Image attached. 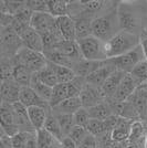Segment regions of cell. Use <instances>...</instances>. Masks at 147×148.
Masks as SVG:
<instances>
[{
  "label": "cell",
  "mask_w": 147,
  "mask_h": 148,
  "mask_svg": "<svg viewBox=\"0 0 147 148\" xmlns=\"http://www.w3.org/2000/svg\"><path fill=\"white\" fill-rule=\"evenodd\" d=\"M138 45H139L138 36L129 31H121L105 42V56L107 60H112L134 50Z\"/></svg>",
  "instance_id": "1"
},
{
  "label": "cell",
  "mask_w": 147,
  "mask_h": 148,
  "mask_svg": "<svg viewBox=\"0 0 147 148\" xmlns=\"http://www.w3.org/2000/svg\"><path fill=\"white\" fill-rule=\"evenodd\" d=\"M81 54L85 61H106L107 58L105 56V42L98 38L90 36L84 39L78 40Z\"/></svg>",
  "instance_id": "2"
},
{
  "label": "cell",
  "mask_w": 147,
  "mask_h": 148,
  "mask_svg": "<svg viewBox=\"0 0 147 148\" xmlns=\"http://www.w3.org/2000/svg\"><path fill=\"white\" fill-rule=\"evenodd\" d=\"M14 60H16L14 64L25 65V68H28L33 73L40 72L48 64V60L43 53L32 51V50L25 48V47L16 54Z\"/></svg>",
  "instance_id": "3"
},
{
  "label": "cell",
  "mask_w": 147,
  "mask_h": 148,
  "mask_svg": "<svg viewBox=\"0 0 147 148\" xmlns=\"http://www.w3.org/2000/svg\"><path fill=\"white\" fill-rule=\"evenodd\" d=\"M145 60H146V58L144 54V51L139 44L137 48H135L134 50L129 51L127 53L118 56V58H115V59H112L111 62L114 64V66L118 71H123L125 73H131L132 70L138 63L145 61Z\"/></svg>",
  "instance_id": "4"
},
{
  "label": "cell",
  "mask_w": 147,
  "mask_h": 148,
  "mask_svg": "<svg viewBox=\"0 0 147 148\" xmlns=\"http://www.w3.org/2000/svg\"><path fill=\"white\" fill-rule=\"evenodd\" d=\"M115 30V21L113 16H103L93 19L92 36L102 41H109L117 32Z\"/></svg>",
  "instance_id": "5"
},
{
  "label": "cell",
  "mask_w": 147,
  "mask_h": 148,
  "mask_svg": "<svg viewBox=\"0 0 147 148\" xmlns=\"http://www.w3.org/2000/svg\"><path fill=\"white\" fill-rule=\"evenodd\" d=\"M30 27L43 36L58 27V18H54L49 12H33Z\"/></svg>",
  "instance_id": "6"
},
{
  "label": "cell",
  "mask_w": 147,
  "mask_h": 148,
  "mask_svg": "<svg viewBox=\"0 0 147 148\" xmlns=\"http://www.w3.org/2000/svg\"><path fill=\"white\" fill-rule=\"evenodd\" d=\"M0 122H1V132H3L6 135L13 137L17 135L20 130L16 124L14 114L12 111L11 104L2 103L0 108Z\"/></svg>",
  "instance_id": "7"
},
{
  "label": "cell",
  "mask_w": 147,
  "mask_h": 148,
  "mask_svg": "<svg viewBox=\"0 0 147 148\" xmlns=\"http://www.w3.org/2000/svg\"><path fill=\"white\" fill-rule=\"evenodd\" d=\"M79 97L82 102V106L87 110L106 101V97H105L102 88L98 86H93L90 84H86Z\"/></svg>",
  "instance_id": "8"
},
{
  "label": "cell",
  "mask_w": 147,
  "mask_h": 148,
  "mask_svg": "<svg viewBox=\"0 0 147 148\" xmlns=\"http://www.w3.org/2000/svg\"><path fill=\"white\" fill-rule=\"evenodd\" d=\"M1 45H2V49L7 51L8 53H14V54H17L19 51L25 47L21 38L12 30L11 27L2 29Z\"/></svg>",
  "instance_id": "9"
},
{
  "label": "cell",
  "mask_w": 147,
  "mask_h": 148,
  "mask_svg": "<svg viewBox=\"0 0 147 148\" xmlns=\"http://www.w3.org/2000/svg\"><path fill=\"white\" fill-rule=\"evenodd\" d=\"M115 71H116V68L111 62V60H106L101 68H98V70H95L94 72H92L90 75L86 76V84H90V85H93V86L102 87L104 82L107 80V77Z\"/></svg>",
  "instance_id": "10"
},
{
  "label": "cell",
  "mask_w": 147,
  "mask_h": 148,
  "mask_svg": "<svg viewBox=\"0 0 147 148\" xmlns=\"http://www.w3.org/2000/svg\"><path fill=\"white\" fill-rule=\"evenodd\" d=\"M139 86L136 81L133 79V76L129 73L125 75V77L123 79L122 83L120 84V86L117 88L115 95L111 99L107 101H113V102H125L136 92L137 87Z\"/></svg>",
  "instance_id": "11"
},
{
  "label": "cell",
  "mask_w": 147,
  "mask_h": 148,
  "mask_svg": "<svg viewBox=\"0 0 147 148\" xmlns=\"http://www.w3.org/2000/svg\"><path fill=\"white\" fill-rule=\"evenodd\" d=\"M19 102L21 104H23L27 107H34V106H38V107H43V108H47V110H50L49 103L47 101L42 99L37 93L34 92L33 88H31L30 86H25L21 88V92H20V99H19Z\"/></svg>",
  "instance_id": "12"
},
{
  "label": "cell",
  "mask_w": 147,
  "mask_h": 148,
  "mask_svg": "<svg viewBox=\"0 0 147 148\" xmlns=\"http://www.w3.org/2000/svg\"><path fill=\"white\" fill-rule=\"evenodd\" d=\"M25 48L36 51L39 53H43L44 52V44H43V40L41 34L37 32L34 29H32L31 27H28L22 34L20 36Z\"/></svg>",
  "instance_id": "13"
},
{
  "label": "cell",
  "mask_w": 147,
  "mask_h": 148,
  "mask_svg": "<svg viewBox=\"0 0 147 148\" xmlns=\"http://www.w3.org/2000/svg\"><path fill=\"white\" fill-rule=\"evenodd\" d=\"M22 87L16 83L13 80L2 81L1 83V99L2 103L7 104H14L19 102L20 92Z\"/></svg>",
  "instance_id": "14"
},
{
  "label": "cell",
  "mask_w": 147,
  "mask_h": 148,
  "mask_svg": "<svg viewBox=\"0 0 147 148\" xmlns=\"http://www.w3.org/2000/svg\"><path fill=\"white\" fill-rule=\"evenodd\" d=\"M128 99H131L135 105L142 121H147V83L137 87L136 92Z\"/></svg>",
  "instance_id": "15"
},
{
  "label": "cell",
  "mask_w": 147,
  "mask_h": 148,
  "mask_svg": "<svg viewBox=\"0 0 147 148\" xmlns=\"http://www.w3.org/2000/svg\"><path fill=\"white\" fill-rule=\"evenodd\" d=\"M12 111L14 114V119L16 124L19 127L20 132H37L32 127L28 115V108L20 102H17L14 104H11Z\"/></svg>",
  "instance_id": "16"
},
{
  "label": "cell",
  "mask_w": 147,
  "mask_h": 148,
  "mask_svg": "<svg viewBox=\"0 0 147 148\" xmlns=\"http://www.w3.org/2000/svg\"><path fill=\"white\" fill-rule=\"evenodd\" d=\"M133 122H135V121L118 117V121H117L114 130L111 133L112 140L117 143H128Z\"/></svg>",
  "instance_id": "17"
},
{
  "label": "cell",
  "mask_w": 147,
  "mask_h": 148,
  "mask_svg": "<svg viewBox=\"0 0 147 148\" xmlns=\"http://www.w3.org/2000/svg\"><path fill=\"white\" fill-rule=\"evenodd\" d=\"M126 74L127 73H125V72H123V71L116 70L115 72H113V73L107 77V80L105 81L104 84L101 87L103 93H104L105 97H106V101H107V99H111L115 95L117 88L120 86V84L122 83L123 79L125 77Z\"/></svg>",
  "instance_id": "18"
},
{
  "label": "cell",
  "mask_w": 147,
  "mask_h": 148,
  "mask_svg": "<svg viewBox=\"0 0 147 148\" xmlns=\"http://www.w3.org/2000/svg\"><path fill=\"white\" fill-rule=\"evenodd\" d=\"M58 28L63 40L65 41H76L75 21L70 16L58 18Z\"/></svg>",
  "instance_id": "19"
},
{
  "label": "cell",
  "mask_w": 147,
  "mask_h": 148,
  "mask_svg": "<svg viewBox=\"0 0 147 148\" xmlns=\"http://www.w3.org/2000/svg\"><path fill=\"white\" fill-rule=\"evenodd\" d=\"M48 112H49V110L43 108V107H38V106L28 108V115H29L30 123L32 125V127L37 132L44 128L45 122H47L48 116H49Z\"/></svg>",
  "instance_id": "20"
},
{
  "label": "cell",
  "mask_w": 147,
  "mask_h": 148,
  "mask_svg": "<svg viewBox=\"0 0 147 148\" xmlns=\"http://www.w3.org/2000/svg\"><path fill=\"white\" fill-rule=\"evenodd\" d=\"M32 76H33V72L30 71L28 68H25V65L14 64L12 80L14 81L16 83H18L21 87L30 86Z\"/></svg>",
  "instance_id": "21"
},
{
  "label": "cell",
  "mask_w": 147,
  "mask_h": 148,
  "mask_svg": "<svg viewBox=\"0 0 147 148\" xmlns=\"http://www.w3.org/2000/svg\"><path fill=\"white\" fill-rule=\"evenodd\" d=\"M37 139L39 148H62L61 140L44 128L37 132Z\"/></svg>",
  "instance_id": "22"
},
{
  "label": "cell",
  "mask_w": 147,
  "mask_h": 148,
  "mask_svg": "<svg viewBox=\"0 0 147 148\" xmlns=\"http://www.w3.org/2000/svg\"><path fill=\"white\" fill-rule=\"evenodd\" d=\"M30 87L34 90V92L42 99L47 101L49 103L52 99V94H53V87L48 86L47 84H44L42 81L39 79L37 73H33L32 80H31Z\"/></svg>",
  "instance_id": "23"
},
{
  "label": "cell",
  "mask_w": 147,
  "mask_h": 148,
  "mask_svg": "<svg viewBox=\"0 0 147 148\" xmlns=\"http://www.w3.org/2000/svg\"><path fill=\"white\" fill-rule=\"evenodd\" d=\"M81 107H83V106H82V102H81L80 97H70L51 110L55 111L58 114H71V115H73L74 113H76Z\"/></svg>",
  "instance_id": "24"
},
{
  "label": "cell",
  "mask_w": 147,
  "mask_h": 148,
  "mask_svg": "<svg viewBox=\"0 0 147 148\" xmlns=\"http://www.w3.org/2000/svg\"><path fill=\"white\" fill-rule=\"evenodd\" d=\"M147 135V125L144 121L138 119L133 122L132 128H131V135H129L128 144H141L142 140L145 142Z\"/></svg>",
  "instance_id": "25"
},
{
  "label": "cell",
  "mask_w": 147,
  "mask_h": 148,
  "mask_svg": "<svg viewBox=\"0 0 147 148\" xmlns=\"http://www.w3.org/2000/svg\"><path fill=\"white\" fill-rule=\"evenodd\" d=\"M89 114H90V117L91 119H100V121H104L106 118H109L110 116L114 115L113 111H112V107H111L110 103L107 101L102 102L100 104L93 106L91 108L87 110Z\"/></svg>",
  "instance_id": "26"
},
{
  "label": "cell",
  "mask_w": 147,
  "mask_h": 148,
  "mask_svg": "<svg viewBox=\"0 0 147 148\" xmlns=\"http://www.w3.org/2000/svg\"><path fill=\"white\" fill-rule=\"evenodd\" d=\"M70 2L63 0H49L48 1V10L49 13L54 18H61L69 16L70 13Z\"/></svg>",
  "instance_id": "27"
},
{
  "label": "cell",
  "mask_w": 147,
  "mask_h": 148,
  "mask_svg": "<svg viewBox=\"0 0 147 148\" xmlns=\"http://www.w3.org/2000/svg\"><path fill=\"white\" fill-rule=\"evenodd\" d=\"M75 31H76V41L92 36V21L86 17H79L74 19Z\"/></svg>",
  "instance_id": "28"
},
{
  "label": "cell",
  "mask_w": 147,
  "mask_h": 148,
  "mask_svg": "<svg viewBox=\"0 0 147 148\" xmlns=\"http://www.w3.org/2000/svg\"><path fill=\"white\" fill-rule=\"evenodd\" d=\"M71 97L70 90L67 84H58L55 87H53V94H52V99L49 102V105L51 108H53L55 106L62 103L63 101Z\"/></svg>",
  "instance_id": "29"
},
{
  "label": "cell",
  "mask_w": 147,
  "mask_h": 148,
  "mask_svg": "<svg viewBox=\"0 0 147 148\" xmlns=\"http://www.w3.org/2000/svg\"><path fill=\"white\" fill-rule=\"evenodd\" d=\"M38 76L39 79L42 81L44 84H47L50 87H55L59 84V80H58V76L55 73L54 69L52 66V64L48 61L47 66L41 70L40 72H38Z\"/></svg>",
  "instance_id": "30"
},
{
  "label": "cell",
  "mask_w": 147,
  "mask_h": 148,
  "mask_svg": "<svg viewBox=\"0 0 147 148\" xmlns=\"http://www.w3.org/2000/svg\"><path fill=\"white\" fill-rule=\"evenodd\" d=\"M51 64H52L55 73H56L58 80H59V84H67V83L72 82L76 77V74H75L73 69L58 65V64H54V63H51Z\"/></svg>",
  "instance_id": "31"
},
{
  "label": "cell",
  "mask_w": 147,
  "mask_h": 148,
  "mask_svg": "<svg viewBox=\"0 0 147 148\" xmlns=\"http://www.w3.org/2000/svg\"><path fill=\"white\" fill-rule=\"evenodd\" d=\"M44 130H47L50 134H52L58 139H60L61 142L65 138V136L63 135V133H62L61 126H60V124L58 122V119L52 114H49L48 119H47L45 125H44Z\"/></svg>",
  "instance_id": "32"
},
{
  "label": "cell",
  "mask_w": 147,
  "mask_h": 148,
  "mask_svg": "<svg viewBox=\"0 0 147 148\" xmlns=\"http://www.w3.org/2000/svg\"><path fill=\"white\" fill-rule=\"evenodd\" d=\"M53 115L56 117L58 122L61 126L63 135L67 137L70 132L73 130V127L75 126L73 115H71V114H53Z\"/></svg>",
  "instance_id": "33"
},
{
  "label": "cell",
  "mask_w": 147,
  "mask_h": 148,
  "mask_svg": "<svg viewBox=\"0 0 147 148\" xmlns=\"http://www.w3.org/2000/svg\"><path fill=\"white\" fill-rule=\"evenodd\" d=\"M129 74L139 86L144 83H147V60L138 63Z\"/></svg>",
  "instance_id": "34"
},
{
  "label": "cell",
  "mask_w": 147,
  "mask_h": 148,
  "mask_svg": "<svg viewBox=\"0 0 147 148\" xmlns=\"http://www.w3.org/2000/svg\"><path fill=\"white\" fill-rule=\"evenodd\" d=\"M118 25L120 28L125 31L133 30L136 28L137 22L134 14L131 12H120L118 13Z\"/></svg>",
  "instance_id": "35"
},
{
  "label": "cell",
  "mask_w": 147,
  "mask_h": 148,
  "mask_svg": "<svg viewBox=\"0 0 147 148\" xmlns=\"http://www.w3.org/2000/svg\"><path fill=\"white\" fill-rule=\"evenodd\" d=\"M90 135L89 130H86V127H83V126H74L73 130L70 132L69 134V138H71L78 146H80L81 143L85 139L87 136Z\"/></svg>",
  "instance_id": "36"
},
{
  "label": "cell",
  "mask_w": 147,
  "mask_h": 148,
  "mask_svg": "<svg viewBox=\"0 0 147 148\" xmlns=\"http://www.w3.org/2000/svg\"><path fill=\"white\" fill-rule=\"evenodd\" d=\"M73 118L75 126H83V127H86V125L91 121L89 111L87 108H84V107H81L76 113H74Z\"/></svg>",
  "instance_id": "37"
},
{
  "label": "cell",
  "mask_w": 147,
  "mask_h": 148,
  "mask_svg": "<svg viewBox=\"0 0 147 148\" xmlns=\"http://www.w3.org/2000/svg\"><path fill=\"white\" fill-rule=\"evenodd\" d=\"M33 132H19L17 135L12 138V147L13 148H25L29 140V137Z\"/></svg>",
  "instance_id": "38"
},
{
  "label": "cell",
  "mask_w": 147,
  "mask_h": 148,
  "mask_svg": "<svg viewBox=\"0 0 147 148\" xmlns=\"http://www.w3.org/2000/svg\"><path fill=\"white\" fill-rule=\"evenodd\" d=\"M81 7L85 10V12H98L100 11L103 6H104V1H96V0H93V1H81Z\"/></svg>",
  "instance_id": "39"
},
{
  "label": "cell",
  "mask_w": 147,
  "mask_h": 148,
  "mask_svg": "<svg viewBox=\"0 0 147 148\" xmlns=\"http://www.w3.org/2000/svg\"><path fill=\"white\" fill-rule=\"evenodd\" d=\"M28 8H30L32 12H49L48 10V1H41V0H32V1H25Z\"/></svg>",
  "instance_id": "40"
},
{
  "label": "cell",
  "mask_w": 147,
  "mask_h": 148,
  "mask_svg": "<svg viewBox=\"0 0 147 148\" xmlns=\"http://www.w3.org/2000/svg\"><path fill=\"white\" fill-rule=\"evenodd\" d=\"M14 64H12L10 61H3L2 66H1V73H2V81L12 80V74Z\"/></svg>",
  "instance_id": "41"
},
{
  "label": "cell",
  "mask_w": 147,
  "mask_h": 148,
  "mask_svg": "<svg viewBox=\"0 0 147 148\" xmlns=\"http://www.w3.org/2000/svg\"><path fill=\"white\" fill-rule=\"evenodd\" d=\"M79 148H100V146H98L96 137L90 134L83 142L81 143V145L79 146Z\"/></svg>",
  "instance_id": "42"
},
{
  "label": "cell",
  "mask_w": 147,
  "mask_h": 148,
  "mask_svg": "<svg viewBox=\"0 0 147 148\" xmlns=\"http://www.w3.org/2000/svg\"><path fill=\"white\" fill-rule=\"evenodd\" d=\"M0 148H13L12 138L10 136L6 135L3 132H1V136H0Z\"/></svg>",
  "instance_id": "43"
},
{
  "label": "cell",
  "mask_w": 147,
  "mask_h": 148,
  "mask_svg": "<svg viewBox=\"0 0 147 148\" xmlns=\"http://www.w3.org/2000/svg\"><path fill=\"white\" fill-rule=\"evenodd\" d=\"M139 44H141L142 49L144 51V54L147 60V29H144L142 31L141 36H139Z\"/></svg>",
  "instance_id": "44"
},
{
  "label": "cell",
  "mask_w": 147,
  "mask_h": 148,
  "mask_svg": "<svg viewBox=\"0 0 147 148\" xmlns=\"http://www.w3.org/2000/svg\"><path fill=\"white\" fill-rule=\"evenodd\" d=\"M25 148H39L38 147V139H37V132H33L29 137V140Z\"/></svg>",
  "instance_id": "45"
},
{
  "label": "cell",
  "mask_w": 147,
  "mask_h": 148,
  "mask_svg": "<svg viewBox=\"0 0 147 148\" xmlns=\"http://www.w3.org/2000/svg\"><path fill=\"white\" fill-rule=\"evenodd\" d=\"M62 148H79V146H78L71 138L65 137V138L62 140Z\"/></svg>",
  "instance_id": "46"
},
{
  "label": "cell",
  "mask_w": 147,
  "mask_h": 148,
  "mask_svg": "<svg viewBox=\"0 0 147 148\" xmlns=\"http://www.w3.org/2000/svg\"><path fill=\"white\" fill-rule=\"evenodd\" d=\"M126 148H141V144H128Z\"/></svg>",
  "instance_id": "47"
},
{
  "label": "cell",
  "mask_w": 147,
  "mask_h": 148,
  "mask_svg": "<svg viewBox=\"0 0 147 148\" xmlns=\"http://www.w3.org/2000/svg\"><path fill=\"white\" fill-rule=\"evenodd\" d=\"M144 148H147V135L146 138H145V142H144Z\"/></svg>",
  "instance_id": "48"
}]
</instances>
